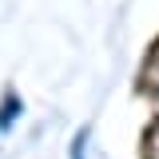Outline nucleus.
I'll list each match as a JSON object with an SVG mask.
<instances>
[{
    "mask_svg": "<svg viewBox=\"0 0 159 159\" xmlns=\"http://www.w3.org/2000/svg\"><path fill=\"white\" fill-rule=\"evenodd\" d=\"M139 88L143 92H151L155 96L159 92V44L147 52V60H143V72H139Z\"/></svg>",
    "mask_w": 159,
    "mask_h": 159,
    "instance_id": "1",
    "label": "nucleus"
},
{
    "mask_svg": "<svg viewBox=\"0 0 159 159\" xmlns=\"http://www.w3.org/2000/svg\"><path fill=\"white\" fill-rule=\"evenodd\" d=\"M20 116V99L12 96V92H8V96H4V103H0V127H4V131H8V127H12V119Z\"/></svg>",
    "mask_w": 159,
    "mask_h": 159,
    "instance_id": "2",
    "label": "nucleus"
},
{
    "mask_svg": "<svg viewBox=\"0 0 159 159\" xmlns=\"http://www.w3.org/2000/svg\"><path fill=\"white\" fill-rule=\"evenodd\" d=\"M143 159H159V119L151 123V131L143 135Z\"/></svg>",
    "mask_w": 159,
    "mask_h": 159,
    "instance_id": "3",
    "label": "nucleus"
}]
</instances>
